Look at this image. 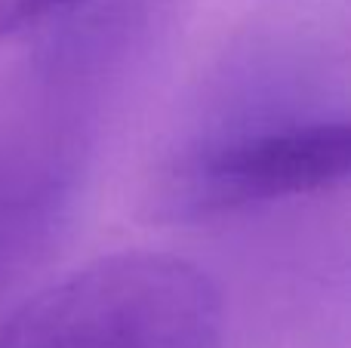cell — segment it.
<instances>
[{
    "instance_id": "cell-1",
    "label": "cell",
    "mask_w": 351,
    "mask_h": 348,
    "mask_svg": "<svg viewBox=\"0 0 351 348\" xmlns=\"http://www.w3.org/2000/svg\"><path fill=\"white\" fill-rule=\"evenodd\" d=\"M222 293L170 253H114L31 296L0 348H222Z\"/></svg>"
},
{
    "instance_id": "cell-2",
    "label": "cell",
    "mask_w": 351,
    "mask_h": 348,
    "mask_svg": "<svg viewBox=\"0 0 351 348\" xmlns=\"http://www.w3.org/2000/svg\"><path fill=\"white\" fill-rule=\"evenodd\" d=\"M346 121H305L247 129L176 158L152 191V216L200 222L243 207L333 188L348 176Z\"/></svg>"
},
{
    "instance_id": "cell-3",
    "label": "cell",
    "mask_w": 351,
    "mask_h": 348,
    "mask_svg": "<svg viewBox=\"0 0 351 348\" xmlns=\"http://www.w3.org/2000/svg\"><path fill=\"white\" fill-rule=\"evenodd\" d=\"M80 0H0V40Z\"/></svg>"
}]
</instances>
